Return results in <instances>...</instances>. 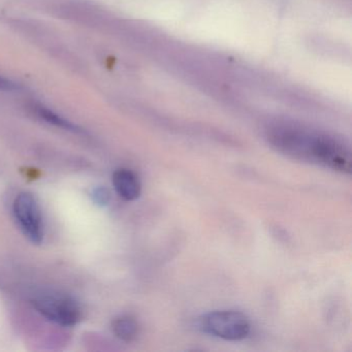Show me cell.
Masks as SVG:
<instances>
[{"mask_svg": "<svg viewBox=\"0 0 352 352\" xmlns=\"http://www.w3.org/2000/svg\"><path fill=\"white\" fill-rule=\"evenodd\" d=\"M205 333L228 341H240L248 337L251 325L248 317L239 311H215L204 315L199 320Z\"/></svg>", "mask_w": 352, "mask_h": 352, "instance_id": "1", "label": "cell"}, {"mask_svg": "<svg viewBox=\"0 0 352 352\" xmlns=\"http://www.w3.org/2000/svg\"><path fill=\"white\" fill-rule=\"evenodd\" d=\"M32 302L43 316L63 327H73L81 319L79 305L67 294L43 292L34 296Z\"/></svg>", "mask_w": 352, "mask_h": 352, "instance_id": "2", "label": "cell"}, {"mask_svg": "<svg viewBox=\"0 0 352 352\" xmlns=\"http://www.w3.org/2000/svg\"><path fill=\"white\" fill-rule=\"evenodd\" d=\"M14 215L26 238L41 244L44 238L43 218L36 197L28 192H22L16 197L13 206Z\"/></svg>", "mask_w": 352, "mask_h": 352, "instance_id": "3", "label": "cell"}, {"mask_svg": "<svg viewBox=\"0 0 352 352\" xmlns=\"http://www.w3.org/2000/svg\"><path fill=\"white\" fill-rule=\"evenodd\" d=\"M113 184L117 193L125 201H135L141 195V184L135 173L127 168H119L113 176Z\"/></svg>", "mask_w": 352, "mask_h": 352, "instance_id": "4", "label": "cell"}, {"mask_svg": "<svg viewBox=\"0 0 352 352\" xmlns=\"http://www.w3.org/2000/svg\"><path fill=\"white\" fill-rule=\"evenodd\" d=\"M114 335L118 339L125 342H131L135 339L139 333V324L135 318L131 316L117 317L112 323Z\"/></svg>", "mask_w": 352, "mask_h": 352, "instance_id": "5", "label": "cell"}, {"mask_svg": "<svg viewBox=\"0 0 352 352\" xmlns=\"http://www.w3.org/2000/svg\"><path fill=\"white\" fill-rule=\"evenodd\" d=\"M41 115H42L43 118L46 119L49 122L52 123V124L57 125V126L63 127V129H67V131H78L77 127L74 126L71 123L67 122V121L63 120L60 117L56 116V115L53 114L50 111H45L43 109L40 110Z\"/></svg>", "mask_w": 352, "mask_h": 352, "instance_id": "6", "label": "cell"}, {"mask_svg": "<svg viewBox=\"0 0 352 352\" xmlns=\"http://www.w3.org/2000/svg\"><path fill=\"white\" fill-rule=\"evenodd\" d=\"M92 199L98 204V206H107L110 201V192L104 187H98L92 191Z\"/></svg>", "mask_w": 352, "mask_h": 352, "instance_id": "7", "label": "cell"}, {"mask_svg": "<svg viewBox=\"0 0 352 352\" xmlns=\"http://www.w3.org/2000/svg\"><path fill=\"white\" fill-rule=\"evenodd\" d=\"M15 84L12 83V82L8 81V80L5 79V78L0 77V89L13 90L15 89Z\"/></svg>", "mask_w": 352, "mask_h": 352, "instance_id": "8", "label": "cell"}]
</instances>
